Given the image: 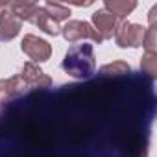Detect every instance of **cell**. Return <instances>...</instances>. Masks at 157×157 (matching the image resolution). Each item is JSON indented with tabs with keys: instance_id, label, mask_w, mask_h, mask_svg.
Wrapping results in <instances>:
<instances>
[{
	"instance_id": "obj_12",
	"label": "cell",
	"mask_w": 157,
	"mask_h": 157,
	"mask_svg": "<svg viewBox=\"0 0 157 157\" xmlns=\"http://www.w3.org/2000/svg\"><path fill=\"white\" fill-rule=\"evenodd\" d=\"M98 72H100V76H104V78H118V76L129 74V72H131V67H129L126 61H113V63L104 65Z\"/></svg>"
},
{
	"instance_id": "obj_8",
	"label": "cell",
	"mask_w": 157,
	"mask_h": 157,
	"mask_svg": "<svg viewBox=\"0 0 157 157\" xmlns=\"http://www.w3.org/2000/svg\"><path fill=\"white\" fill-rule=\"evenodd\" d=\"M26 91L24 82L21 80V76H13L10 80H0V104H6L10 100H13L15 96L22 94Z\"/></svg>"
},
{
	"instance_id": "obj_5",
	"label": "cell",
	"mask_w": 157,
	"mask_h": 157,
	"mask_svg": "<svg viewBox=\"0 0 157 157\" xmlns=\"http://www.w3.org/2000/svg\"><path fill=\"white\" fill-rule=\"evenodd\" d=\"M21 80L24 82L26 89H35V91H43V89H50L52 87V78L48 74H44L35 63L26 61L22 65L21 70Z\"/></svg>"
},
{
	"instance_id": "obj_13",
	"label": "cell",
	"mask_w": 157,
	"mask_h": 157,
	"mask_svg": "<svg viewBox=\"0 0 157 157\" xmlns=\"http://www.w3.org/2000/svg\"><path fill=\"white\" fill-rule=\"evenodd\" d=\"M44 11H46V15L52 19V21H56V22H61V21H68V17H70V10L65 6V4H59V2H46L44 6Z\"/></svg>"
},
{
	"instance_id": "obj_1",
	"label": "cell",
	"mask_w": 157,
	"mask_h": 157,
	"mask_svg": "<svg viewBox=\"0 0 157 157\" xmlns=\"http://www.w3.org/2000/svg\"><path fill=\"white\" fill-rule=\"evenodd\" d=\"M63 70L74 78H89L94 68H96V61H94V50L91 44H74L63 59Z\"/></svg>"
},
{
	"instance_id": "obj_15",
	"label": "cell",
	"mask_w": 157,
	"mask_h": 157,
	"mask_svg": "<svg viewBox=\"0 0 157 157\" xmlns=\"http://www.w3.org/2000/svg\"><path fill=\"white\" fill-rule=\"evenodd\" d=\"M142 46L146 48V52L157 54V30H155V26H148V28H146Z\"/></svg>"
},
{
	"instance_id": "obj_4",
	"label": "cell",
	"mask_w": 157,
	"mask_h": 157,
	"mask_svg": "<svg viewBox=\"0 0 157 157\" xmlns=\"http://www.w3.org/2000/svg\"><path fill=\"white\" fill-rule=\"evenodd\" d=\"M21 50L32 59V63H44L50 59L52 56V46L48 41L33 35V33H26L22 43H21Z\"/></svg>"
},
{
	"instance_id": "obj_9",
	"label": "cell",
	"mask_w": 157,
	"mask_h": 157,
	"mask_svg": "<svg viewBox=\"0 0 157 157\" xmlns=\"http://www.w3.org/2000/svg\"><path fill=\"white\" fill-rule=\"evenodd\" d=\"M30 22H32L33 26H37L39 30H43L44 33H48V35H59V33H61L59 22L52 21V19L46 15V11H44L43 6H39V8L35 10V13H33V17L30 19Z\"/></svg>"
},
{
	"instance_id": "obj_7",
	"label": "cell",
	"mask_w": 157,
	"mask_h": 157,
	"mask_svg": "<svg viewBox=\"0 0 157 157\" xmlns=\"http://www.w3.org/2000/svg\"><path fill=\"white\" fill-rule=\"evenodd\" d=\"M22 28V21H19L8 8V11L2 13V17H0V41H11L19 35Z\"/></svg>"
},
{
	"instance_id": "obj_10",
	"label": "cell",
	"mask_w": 157,
	"mask_h": 157,
	"mask_svg": "<svg viewBox=\"0 0 157 157\" xmlns=\"http://www.w3.org/2000/svg\"><path fill=\"white\" fill-rule=\"evenodd\" d=\"M135 8H137L135 0H105L104 2V10L109 11L111 15H115L118 21L126 19Z\"/></svg>"
},
{
	"instance_id": "obj_16",
	"label": "cell",
	"mask_w": 157,
	"mask_h": 157,
	"mask_svg": "<svg viewBox=\"0 0 157 157\" xmlns=\"http://www.w3.org/2000/svg\"><path fill=\"white\" fill-rule=\"evenodd\" d=\"M8 8H10V2H0V17H2L4 11H8Z\"/></svg>"
},
{
	"instance_id": "obj_2",
	"label": "cell",
	"mask_w": 157,
	"mask_h": 157,
	"mask_svg": "<svg viewBox=\"0 0 157 157\" xmlns=\"http://www.w3.org/2000/svg\"><path fill=\"white\" fill-rule=\"evenodd\" d=\"M61 33H63L65 41H68V43H78V41H83V39H91L96 44L104 43L102 37L91 26V22H85V21H67L61 26Z\"/></svg>"
},
{
	"instance_id": "obj_11",
	"label": "cell",
	"mask_w": 157,
	"mask_h": 157,
	"mask_svg": "<svg viewBox=\"0 0 157 157\" xmlns=\"http://www.w3.org/2000/svg\"><path fill=\"white\" fill-rule=\"evenodd\" d=\"M37 8H39V4L30 2V0H15V2H10V11L19 21H30Z\"/></svg>"
},
{
	"instance_id": "obj_6",
	"label": "cell",
	"mask_w": 157,
	"mask_h": 157,
	"mask_svg": "<svg viewBox=\"0 0 157 157\" xmlns=\"http://www.w3.org/2000/svg\"><path fill=\"white\" fill-rule=\"evenodd\" d=\"M91 26H93L94 32L102 37V41H105V39H111V37L115 35L117 28L120 26V21H118L115 15H111L109 11L98 10V11L93 13V24H91Z\"/></svg>"
},
{
	"instance_id": "obj_14",
	"label": "cell",
	"mask_w": 157,
	"mask_h": 157,
	"mask_svg": "<svg viewBox=\"0 0 157 157\" xmlns=\"http://www.w3.org/2000/svg\"><path fill=\"white\" fill-rule=\"evenodd\" d=\"M140 70L151 78V80H155L157 76V54H151V52H146L140 59Z\"/></svg>"
},
{
	"instance_id": "obj_3",
	"label": "cell",
	"mask_w": 157,
	"mask_h": 157,
	"mask_svg": "<svg viewBox=\"0 0 157 157\" xmlns=\"http://www.w3.org/2000/svg\"><path fill=\"white\" fill-rule=\"evenodd\" d=\"M146 28L137 22H120L115 32V41L120 48H139L142 46Z\"/></svg>"
}]
</instances>
